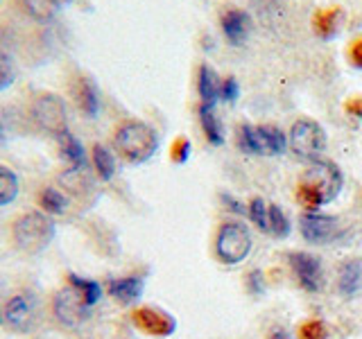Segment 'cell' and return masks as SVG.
I'll list each match as a JSON object with an SVG mask.
<instances>
[{
  "mask_svg": "<svg viewBox=\"0 0 362 339\" xmlns=\"http://www.w3.org/2000/svg\"><path fill=\"white\" fill-rule=\"evenodd\" d=\"M249 218H252V222L260 231L269 233V203H265L260 197L252 199V203H249Z\"/></svg>",
  "mask_w": 362,
  "mask_h": 339,
  "instance_id": "obj_26",
  "label": "cell"
},
{
  "mask_svg": "<svg viewBox=\"0 0 362 339\" xmlns=\"http://www.w3.org/2000/svg\"><path fill=\"white\" fill-rule=\"evenodd\" d=\"M301 184L313 188L317 195L322 197V201L328 203L339 195V190H342L344 174H342V170L337 167V163L326 161V158H315V161H310V167L303 172Z\"/></svg>",
  "mask_w": 362,
  "mask_h": 339,
  "instance_id": "obj_8",
  "label": "cell"
},
{
  "mask_svg": "<svg viewBox=\"0 0 362 339\" xmlns=\"http://www.w3.org/2000/svg\"><path fill=\"white\" fill-rule=\"evenodd\" d=\"M90 161H93V170L95 174L102 179V181H111L113 174H116V158H113V152L105 145H93V150H90Z\"/></svg>",
  "mask_w": 362,
  "mask_h": 339,
  "instance_id": "obj_21",
  "label": "cell"
},
{
  "mask_svg": "<svg viewBox=\"0 0 362 339\" xmlns=\"http://www.w3.org/2000/svg\"><path fill=\"white\" fill-rule=\"evenodd\" d=\"M30 118L43 133L52 136L54 141H59L62 136L71 133V127H68L66 102L62 95L50 93V90H43V93H37L32 97Z\"/></svg>",
  "mask_w": 362,
  "mask_h": 339,
  "instance_id": "obj_4",
  "label": "cell"
},
{
  "mask_svg": "<svg viewBox=\"0 0 362 339\" xmlns=\"http://www.w3.org/2000/svg\"><path fill=\"white\" fill-rule=\"evenodd\" d=\"M109 294L122 305H132L143 297L145 278L143 276H124V278H111L107 285Z\"/></svg>",
  "mask_w": 362,
  "mask_h": 339,
  "instance_id": "obj_16",
  "label": "cell"
},
{
  "mask_svg": "<svg viewBox=\"0 0 362 339\" xmlns=\"http://www.w3.org/2000/svg\"><path fill=\"white\" fill-rule=\"evenodd\" d=\"M18 9L25 14L28 18L37 20V23H48L57 16L62 3L59 0H16Z\"/></svg>",
  "mask_w": 362,
  "mask_h": 339,
  "instance_id": "obj_18",
  "label": "cell"
},
{
  "mask_svg": "<svg viewBox=\"0 0 362 339\" xmlns=\"http://www.w3.org/2000/svg\"><path fill=\"white\" fill-rule=\"evenodd\" d=\"M14 82H16V64L7 52L0 50V93L7 90Z\"/></svg>",
  "mask_w": 362,
  "mask_h": 339,
  "instance_id": "obj_27",
  "label": "cell"
},
{
  "mask_svg": "<svg viewBox=\"0 0 362 339\" xmlns=\"http://www.w3.org/2000/svg\"><path fill=\"white\" fill-rule=\"evenodd\" d=\"M339 23H342V9L339 7L320 9V11H315V16H313V28L322 39L335 37L339 30Z\"/></svg>",
  "mask_w": 362,
  "mask_h": 339,
  "instance_id": "obj_19",
  "label": "cell"
},
{
  "mask_svg": "<svg viewBox=\"0 0 362 339\" xmlns=\"http://www.w3.org/2000/svg\"><path fill=\"white\" fill-rule=\"evenodd\" d=\"M238 95H240V86H238L235 77H226V79H222L220 100H224V102H235Z\"/></svg>",
  "mask_w": 362,
  "mask_h": 339,
  "instance_id": "obj_29",
  "label": "cell"
},
{
  "mask_svg": "<svg viewBox=\"0 0 362 339\" xmlns=\"http://www.w3.org/2000/svg\"><path fill=\"white\" fill-rule=\"evenodd\" d=\"M222 32L231 45H240L252 32V18L245 9H226L222 14Z\"/></svg>",
  "mask_w": 362,
  "mask_h": 339,
  "instance_id": "obj_14",
  "label": "cell"
},
{
  "mask_svg": "<svg viewBox=\"0 0 362 339\" xmlns=\"http://www.w3.org/2000/svg\"><path fill=\"white\" fill-rule=\"evenodd\" d=\"M344 111L349 116H356V118H362V95H356L344 102Z\"/></svg>",
  "mask_w": 362,
  "mask_h": 339,
  "instance_id": "obj_32",
  "label": "cell"
},
{
  "mask_svg": "<svg viewBox=\"0 0 362 339\" xmlns=\"http://www.w3.org/2000/svg\"><path fill=\"white\" fill-rule=\"evenodd\" d=\"M222 199L231 203V210H233V213H245V206H243V203H238V201H233V199H231L229 195H224Z\"/></svg>",
  "mask_w": 362,
  "mask_h": 339,
  "instance_id": "obj_33",
  "label": "cell"
},
{
  "mask_svg": "<svg viewBox=\"0 0 362 339\" xmlns=\"http://www.w3.org/2000/svg\"><path fill=\"white\" fill-rule=\"evenodd\" d=\"M54 220L48 213L43 210H30L23 213L21 218L14 220L11 224V240H14L16 249H21L23 254L37 256L50 246L54 240Z\"/></svg>",
  "mask_w": 362,
  "mask_h": 339,
  "instance_id": "obj_3",
  "label": "cell"
},
{
  "mask_svg": "<svg viewBox=\"0 0 362 339\" xmlns=\"http://www.w3.org/2000/svg\"><path fill=\"white\" fill-rule=\"evenodd\" d=\"M269 339H292L286 331H274V333H272V337Z\"/></svg>",
  "mask_w": 362,
  "mask_h": 339,
  "instance_id": "obj_34",
  "label": "cell"
},
{
  "mask_svg": "<svg viewBox=\"0 0 362 339\" xmlns=\"http://www.w3.org/2000/svg\"><path fill=\"white\" fill-rule=\"evenodd\" d=\"M18 192H21L18 174L7 165H0V206H9L18 197Z\"/></svg>",
  "mask_w": 362,
  "mask_h": 339,
  "instance_id": "obj_24",
  "label": "cell"
},
{
  "mask_svg": "<svg viewBox=\"0 0 362 339\" xmlns=\"http://www.w3.org/2000/svg\"><path fill=\"white\" fill-rule=\"evenodd\" d=\"M57 145H59V154L68 163V167H86V152L82 143H79L73 133L62 136V138L57 141Z\"/></svg>",
  "mask_w": 362,
  "mask_h": 339,
  "instance_id": "obj_20",
  "label": "cell"
},
{
  "mask_svg": "<svg viewBox=\"0 0 362 339\" xmlns=\"http://www.w3.org/2000/svg\"><path fill=\"white\" fill-rule=\"evenodd\" d=\"M292 231V224L288 220V215L283 213L281 206H276V203H269V233L279 237V240H283V237H288Z\"/></svg>",
  "mask_w": 362,
  "mask_h": 339,
  "instance_id": "obj_25",
  "label": "cell"
},
{
  "mask_svg": "<svg viewBox=\"0 0 362 339\" xmlns=\"http://www.w3.org/2000/svg\"><path fill=\"white\" fill-rule=\"evenodd\" d=\"M299 231L303 235L305 242L313 244H328L335 242L339 235H342V229H339L337 218H331V215H322L308 210L305 215H301L299 220Z\"/></svg>",
  "mask_w": 362,
  "mask_h": 339,
  "instance_id": "obj_10",
  "label": "cell"
},
{
  "mask_svg": "<svg viewBox=\"0 0 362 339\" xmlns=\"http://www.w3.org/2000/svg\"><path fill=\"white\" fill-rule=\"evenodd\" d=\"M5 143V124H3V120H0V145Z\"/></svg>",
  "mask_w": 362,
  "mask_h": 339,
  "instance_id": "obj_35",
  "label": "cell"
},
{
  "mask_svg": "<svg viewBox=\"0 0 362 339\" xmlns=\"http://www.w3.org/2000/svg\"><path fill=\"white\" fill-rule=\"evenodd\" d=\"M188 156H190V141L179 138L175 143V147H173V158H175L177 163H186Z\"/></svg>",
  "mask_w": 362,
  "mask_h": 339,
  "instance_id": "obj_30",
  "label": "cell"
},
{
  "mask_svg": "<svg viewBox=\"0 0 362 339\" xmlns=\"http://www.w3.org/2000/svg\"><path fill=\"white\" fill-rule=\"evenodd\" d=\"M199 122H202L204 136L209 138V143L215 145V147H220L224 143L222 122H220L218 116H215V111L211 107H199Z\"/></svg>",
  "mask_w": 362,
  "mask_h": 339,
  "instance_id": "obj_23",
  "label": "cell"
},
{
  "mask_svg": "<svg viewBox=\"0 0 362 339\" xmlns=\"http://www.w3.org/2000/svg\"><path fill=\"white\" fill-rule=\"evenodd\" d=\"M0 326H3V310H0Z\"/></svg>",
  "mask_w": 362,
  "mask_h": 339,
  "instance_id": "obj_36",
  "label": "cell"
},
{
  "mask_svg": "<svg viewBox=\"0 0 362 339\" xmlns=\"http://www.w3.org/2000/svg\"><path fill=\"white\" fill-rule=\"evenodd\" d=\"M102 297L100 282L71 274L66 285L54 294L52 299V312L57 321L66 328H79L88 321L90 310Z\"/></svg>",
  "mask_w": 362,
  "mask_h": 339,
  "instance_id": "obj_1",
  "label": "cell"
},
{
  "mask_svg": "<svg viewBox=\"0 0 362 339\" xmlns=\"http://www.w3.org/2000/svg\"><path fill=\"white\" fill-rule=\"evenodd\" d=\"M288 145L292 147V152L299 158L315 161V158H320L322 152L326 150V131L320 122L301 118L292 124L290 136H288Z\"/></svg>",
  "mask_w": 362,
  "mask_h": 339,
  "instance_id": "obj_9",
  "label": "cell"
},
{
  "mask_svg": "<svg viewBox=\"0 0 362 339\" xmlns=\"http://www.w3.org/2000/svg\"><path fill=\"white\" fill-rule=\"evenodd\" d=\"M220 88H222V79L218 73L213 71L209 64H202L197 71V93L202 100V107H215L220 100Z\"/></svg>",
  "mask_w": 362,
  "mask_h": 339,
  "instance_id": "obj_17",
  "label": "cell"
},
{
  "mask_svg": "<svg viewBox=\"0 0 362 339\" xmlns=\"http://www.w3.org/2000/svg\"><path fill=\"white\" fill-rule=\"evenodd\" d=\"M132 321L139 331L147 333V335H154V337H168L175 333L177 321L173 314H168L163 310H156V308H141L132 314Z\"/></svg>",
  "mask_w": 362,
  "mask_h": 339,
  "instance_id": "obj_12",
  "label": "cell"
},
{
  "mask_svg": "<svg viewBox=\"0 0 362 339\" xmlns=\"http://www.w3.org/2000/svg\"><path fill=\"white\" fill-rule=\"evenodd\" d=\"M290 267L303 290L320 292L324 287V267H322V260L317 256L305 254V251L290 254Z\"/></svg>",
  "mask_w": 362,
  "mask_h": 339,
  "instance_id": "obj_11",
  "label": "cell"
},
{
  "mask_svg": "<svg viewBox=\"0 0 362 339\" xmlns=\"http://www.w3.org/2000/svg\"><path fill=\"white\" fill-rule=\"evenodd\" d=\"M158 133L143 120H122L113 129V150H116L122 161L132 165H143L158 152Z\"/></svg>",
  "mask_w": 362,
  "mask_h": 339,
  "instance_id": "obj_2",
  "label": "cell"
},
{
  "mask_svg": "<svg viewBox=\"0 0 362 339\" xmlns=\"http://www.w3.org/2000/svg\"><path fill=\"white\" fill-rule=\"evenodd\" d=\"M39 206H41L43 213H48L50 218H52V215H54V218H59V215H64L68 210V197L59 188L45 186L39 192Z\"/></svg>",
  "mask_w": 362,
  "mask_h": 339,
  "instance_id": "obj_22",
  "label": "cell"
},
{
  "mask_svg": "<svg viewBox=\"0 0 362 339\" xmlns=\"http://www.w3.org/2000/svg\"><path fill=\"white\" fill-rule=\"evenodd\" d=\"M349 61L362 71V37L351 43V48H349Z\"/></svg>",
  "mask_w": 362,
  "mask_h": 339,
  "instance_id": "obj_31",
  "label": "cell"
},
{
  "mask_svg": "<svg viewBox=\"0 0 362 339\" xmlns=\"http://www.w3.org/2000/svg\"><path fill=\"white\" fill-rule=\"evenodd\" d=\"M41 323V301L39 294L30 290L16 292L3 305V326H7L11 333L28 335Z\"/></svg>",
  "mask_w": 362,
  "mask_h": 339,
  "instance_id": "obj_5",
  "label": "cell"
},
{
  "mask_svg": "<svg viewBox=\"0 0 362 339\" xmlns=\"http://www.w3.org/2000/svg\"><path fill=\"white\" fill-rule=\"evenodd\" d=\"M238 145L247 154L279 156L288 150V136L272 124H243L238 129Z\"/></svg>",
  "mask_w": 362,
  "mask_h": 339,
  "instance_id": "obj_6",
  "label": "cell"
},
{
  "mask_svg": "<svg viewBox=\"0 0 362 339\" xmlns=\"http://www.w3.org/2000/svg\"><path fill=\"white\" fill-rule=\"evenodd\" d=\"M252 233L240 222H226L215 237V254L226 265H238L252 251Z\"/></svg>",
  "mask_w": 362,
  "mask_h": 339,
  "instance_id": "obj_7",
  "label": "cell"
},
{
  "mask_svg": "<svg viewBox=\"0 0 362 339\" xmlns=\"http://www.w3.org/2000/svg\"><path fill=\"white\" fill-rule=\"evenodd\" d=\"M337 290L346 299H354V297H358V294L362 292V260L360 258L344 260V263L339 265Z\"/></svg>",
  "mask_w": 362,
  "mask_h": 339,
  "instance_id": "obj_15",
  "label": "cell"
},
{
  "mask_svg": "<svg viewBox=\"0 0 362 339\" xmlns=\"http://www.w3.org/2000/svg\"><path fill=\"white\" fill-rule=\"evenodd\" d=\"M299 337L301 339H328V331L322 321L310 319L299 328Z\"/></svg>",
  "mask_w": 362,
  "mask_h": 339,
  "instance_id": "obj_28",
  "label": "cell"
},
{
  "mask_svg": "<svg viewBox=\"0 0 362 339\" xmlns=\"http://www.w3.org/2000/svg\"><path fill=\"white\" fill-rule=\"evenodd\" d=\"M71 93L77 109L86 118H98L100 113V90L88 75H75L71 82Z\"/></svg>",
  "mask_w": 362,
  "mask_h": 339,
  "instance_id": "obj_13",
  "label": "cell"
}]
</instances>
